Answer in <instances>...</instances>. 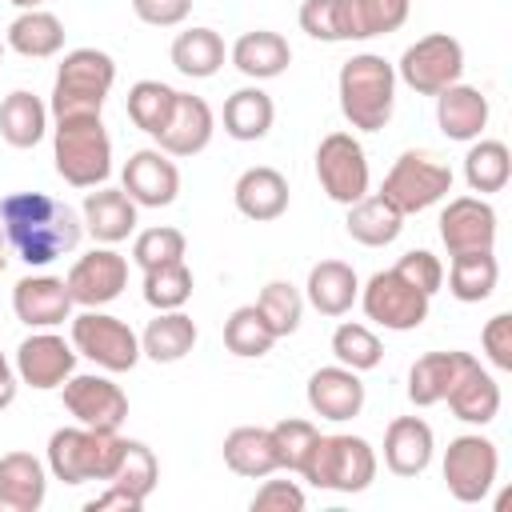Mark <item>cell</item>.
Listing matches in <instances>:
<instances>
[{"instance_id":"83f0119b","label":"cell","mask_w":512,"mask_h":512,"mask_svg":"<svg viewBox=\"0 0 512 512\" xmlns=\"http://www.w3.org/2000/svg\"><path fill=\"white\" fill-rule=\"evenodd\" d=\"M196 344V324L192 316H184L180 308H168L160 312L156 320H148V328L140 332V352L156 364H176L192 352Z\"/></svg>"},{"instance_id":"7402d4cb","label":"cell","mask_w":512,"mask_h":512,"mask_svg":"<svg viewBox=\"0 0 512 512\" xmlns=\"http://www.w3.org/2000/svg\"><path fill=\"white\" fill-rule=\"evenodd\" d=\"M436 124L448 140H472L488 124V96L472 84H448L436 92Z\"/></svg>"},{"instance_id":"44dd1931","label":"cell","mask_w":512,"mask_h":512,"mask_svg":"<svg viewBox=\"0 0 512 512\" xmlns=\"http://www.w3.org/2000/svg\"><path fill=\"white\" fill-rule=\"evenodd\" d=\"M44 492H48L44 464L32 452L0 456V508L4 512H36L44 504Z\"/></svg>"},{"instance_id":"52a82bcc","label":"cell","mask_w":512,"mask_h":512,"mask_svg":"<svg viewBox=\"0 0 512 512\" xmlns=\"http://www.w3.org/2000/svg\"><path fill=\"white\" fill-rule=\"evenodd\" d=\"M72 348L108 372H128L140 360V336L124 320L96 308L72 320Z\"/></svg>"},{"instance_id":"681fc988","label":"cell","mask_w":512,"mask_h":512,"mask_svg":"<svg viewBox=\"0 0 512 512\" xmlns=\"http://www.w3.org/2000/svg\"><path fill=\"white\" fill-rule=\"evenodd\" d=\"M392 272H400L412 288H420V292H436L440 288V280H444V268H440V260L428 252V248H412V252H404L400 260H396V268Z\"/></svg>"},{"instance_id":"c3c4849f","label":"cell","mask_w":512,"mask_h":512,"mask_svg":"<svg viewBox=\"0 0 512 512\" xmlns=\"http://www.w3.org/2000/svg\"><path fill=\"white\" fill-rule=\"evenodd\" d=\"M352 8H356L360 40H364V36L396 32V28L408 20V0H352Z\"/></svg>"},{"instance_id":"9a60e30c","label":"cell","mask_w":512,"mask_h":512,"mask_svg":"<svg viewBox=\"0 0 512 512\" xmlns=\"http://www.w3.org/2000/svg\"><path fill=\"white\" fill-rule=\"evenodd\" d=\"M440 240L448 252H480L496 240V212L480 196H456L440 212Z\"/></svg>"},{"instance_id":"d6a6232c","label":"cell","mask_w":512,"mask_h":512,"mask_svg":"<svg viewBox=\"0 0 512 512\" xmlns=\"http://www.w3.org/2000/svg\"><path fill=\"white\" fill-rule=\"evenodd\" d=\"M8 44L20 56H56L64 48V24L60 16L44 12V8H28L8 24Z\"/></svg>"},{"instance_id":"5b68a950","label":"cell","mask_w":512,"mask_h":512,"mask_svg":"<svg viewBox=\"0 0 512 512\" xmlns=\"http://www.w3.org/2000/svg\"><path fill=\"white\" fill-rule=\"evenodd\" d=\"M304 480L332 492H364L376 476V456L364 436H316L304 468Z\"/></svg>"},{"instance_id":"60d3db41","label":"cell","mask_w":512,"mask_h":512,"mask_svg":"<svg viewBox=\"0 0 512 512\" xmlns=\"http://www.w3.org/2000/svg\"><path fill=\"white\" fill-rule=\"evenodd\" d=\"M48 468L64 484L88 480V428H56L48 436Z\"/></svg>"},{"instance_id":"816d5d0a","label":"cell","mask_w":512,"mask_h":512,"mask_svg":"<svg viewBox=\"0 0 512 512\" xmlns=\"http://www.w3.org/2000/svg\"><path fill=\"white\" fill-rule=\"evenodd\" d=\"M300 508H304V492L292 480H268L252 496V512H300Z\"/></svg>"},{"instance_id":"91938a15","label":"cell","mask_w":512,"mask_h":512,"mask_svg":"<svg viewBox=\"0 0 512 512\" xmlns=\"http://www.w3.org/2000/svg\"><path fill=\"white\" fill-rule=\"evenodd\" d=\"M0 52H4V40H0Z\"/></svg>"},{"instance_id":"6f0895ef","label":"cell","mask_w":512,"mask_h":512,"mask_svg":"<svg viewBox=\"0 0 512 512\" xmlns=\"http://www.w3.org/2000/svg\"><path fill=\"white\" fill-rule=\"evenodd\" d=\"M4 264H8V240L0 236V272H4Z\"/></svg>"},{"instance_id":"30bf717a","label":"cell","mask_w":512,"mask_h":512,"mask_svg":"<svg viewBox=\"0 0 512 512\" xmlns=\"http://www.w3.org/2000/svg\"><path fill=\"white\" fill-rule=\"evenodd\" d=\"M496 444L484 436H456L444 452V484L460 504H476L488 496L496 480Z\"/></svg>"},{"instance_id":"5bb4252c","label":"cell","mask_w":512,"mask_h":512,"mask_svg":"<svg viewBox=\"0 0 512 512\" xmlns=\"http://www.w3.org/2000/svg\"><path fill=\"white\" fill-rule=\"evenodd\" d=\"M124 192L144 208H164L180 192V172L160 148H140L124 164Z\"/></svg>"},{"instance_id":"11a10c76","label":"cell","mask_w":512,"mask_h":512,"mask_svg":"<svg viewBox=\"0 0 512 512\" xmlns=\"http://www.w3.org/2000/svg\"><path fill=\"white\" fill-rule=\"evenodd\" d=\"M12 396H16V372H12V364H8L4 352H0V408H8Z\"/></svg>"},{"instance_id":"b9f144b4","label":"cell","mask_w":512,"mask_h":512,"mask_svg":"<svg viewBox=\"0 0 512 512\" xmlns=\"http://www.w3.org/2000/svg\"><path fill=\"white\" fill-rule=\"evenodd\" d=\"M188 296H192V272H188L184 260H168V264L144 268V300H148L156 312L180 308Z\"/></svg>"},{"instance_id":"d6986e66","label":"cell","mask_w":512,"mask_h":512,"mask_svg":"<svg viewBox=\"0 0 512 512\" xmlns=\"http://www.w3.org/2000/svg\"><path fill=\"white\" fill-rule=\"evenodd\" d=\"M308 404L316 416L324 420H352L364 408V384L352 368L332 364V368H316L308 376Z\"/></svg>"},{"instance_id":"f5cc1de1","label":"cell","mask_w":512,"mask_h":512,"mask_svg":"<svg viewBox=\"0 0 512 512\" xmlns=\"http://www.w3.org/2000/svg\"><path fill=\"white\" fill-rule=\"evenodd\" d=\"M132 12H136L144 24L172 28V24H180V20L192 12V0H132Z\"/></svg>"},{"instance_id":"7c38bea8","label":"cell","mask_w":512,"mask_h":512,"mask_svg":"<svg viewBox=\"0 0 512 512\" xmlns=\"http://www.w3.org/2000/svg\"><path fill=\"white\" fill-rule=\"evenodd\" d=\"M68 296L72 304H84V308H100L108 300H116L128 284V264L120 252L112 248H92L88 256H80L68 272Z\"/></svg>"},{"instance_id":"7bdbcfd3","label":"cell","mask_w":512,"mask_h":512,"mask_svg":"<svg viewBox=\"0 0 512 512\" xmlns=\"http://www.w3.org/2000/svg\"><path fill=\"white\" fill-rule=\"evenodd\" d=\"M156 480H160V464H156L152 448L140 444V440H124V456H120L116 472L108 476V484H116V488L148 500V492L156 488Z\"/></svg>"},{"instance_id":"4316f807","label":"cell","mask_w":512,"mask_h":512,"mask_svg":"<svg viewBox=\"0 0 512 512\" xmlns=\"http://www.w3.org/2000/svg\"><path fill=\"white\" fill-rule=\"evenodd\" d=\"M224 464L236 476H272L280 468L276 460V444H272V428H256V424H240L224 436Z\"/></svg>"},{"instance_id":"ffe728a7","label":"cell","mask_w":512,"mask_h":512,"mask_svg":"<svg viewBox=\"0 0 512 512\" xmlns=\"http://www.w3.org/2000/svg\"><path fill=\"white\" fill-rule=\"evenodd\" d=\"M12 308L28 328H52L68 320L72 296H68V284L56 276H24L12 288Z\"/></svg>"},{"instance_id":"9c48e42d","label":"cell","mask_w":512,"mask_h":512,"mask_svg":"<svg viewBox=\"0 0 512 512\" xmlns=\"http://www.w3.org/2000/svg\"><path fill=\"white\" fill-rule=\"evenodd\" d=\"M448 188H452V172H448L444 164L428 160L424 152H404V156L388 168V176H384V184H380V192H384L404 216H408V212H420V208H428V204H436Z\"/></svg>"},{"instance_id":"e0dca14e","label":"cell","mask_w":512,"mask_h":512,"mask_svg":"<svg viewBox=\"0 0 512 512\" xmlns=\"http://www.w3.org/2000/svg\"><path fill=\"white\" fill-rule=\"evenodd\" d=\"M76 368V352L72 344H64V336L52 332H36L16 348V372L24 384L32 388H60Z\"/></svg>"},{"instance_id":"f6af8a7d","label":"cell","mask_w":512,"mask_h":512,"mask_svg":"<svg viewBox=\"0 0 512 512\" xmlns=\"http://www.w3.org/2000/svg\"><path fill=\"white\" fill-rule=\"evenodd\" d=\"M256 308H260V316L268 320V328H272V332H276V340H280V336H292V332L300 328L304 300H300V292H296L292 284L272 280V284H264V288H260Z\"/></svg>"},{"instance_id":"7a4b0ae2","label":"cell","mask_w":512,"mask_h":512,"mask_svg":"<svg viewBox=\"0 0 512 512\" xmlns=\"http://www.w3.org/2000/svg\"><path fill=\"white\" fill-rule=\"evenodd\" d=\"M336 84H340V112L348 116L352 128L376 132L388 124L392 104H396V68L384 56L360 52L344 60Z\"/></svg>"},{"instance_id":"cb8c5ba5","label":"cell","mask_w":512,"mask_h":512,"mask_svg":"<svg viewBox=\"0 0 512 512\" xmlns=\"http://www.w3.org/2000/svg\"><path fill=\"white\" fill-rule=\"evenodd\" d=\"M232 196H236V208L248 220H276L288 208V180L276 168L256 164V168H244L240 172Z\"/></svg>"},{"instance_id":"ee69618b","label":"cell","mask_w":512,"mask_h":512,"mask_svg":"<svg viewBox=\"0 0 512 512\" xmlns=\"http://www.w3.org/2000/svg\"><path fill=\"white\" fill-rule=\"evenodd\" d=\"M332 352H336V360H340L344 368H352V372H368V368H376L380 356H384L376 332L364 328V324H352V320H344V324L332 332Z\"/></svg>"},{"instance_id":"9f6ffc18","label":"cell","mask_w":512,"mask_h":512,"mask_svg":"<svg viewBox=\"0 0 512 512\" xmlns=\"http://www.w3.org/2000/svg\"><path fill=\"white\" fill-rule=\"evenodd\" d=\"M508 504H512V492H504V496L496 500V512H508Z\"/></svg>"},{"instance_id":"db71d44e","label":"cell","mask_w":512,"mask_h":512,"mask_svg":"<svg viewBox=\"0 0 512 512\" xmlns=\"http://www.w3.org/2000/svg\"><path fill=\"white\" fill-rule=\"evenodd\" d=\"M140 508H144V500L132 496V492H124V488H116V484H108L104 496H92L84 504V512H140Z\"/></svg>"},{"instance_id":"f35d334b","label":"cell","mask_w":512,"mask_h":512,"mask_svg":"<svg viewBox=\"0 0 512 512\" xmlns=\"http://www.w3.org/2000/svg\"><path fill=\"white\" fill-rule=\"evenodd\" d=\"M508 172H512V156L504 140H480L464 156V180L472 192H500L508 184Z\"/></svg>"},{"instance_id":"74e56055","label":"cell","mask_w":512,"mask_h":512,"mask_svg":"<svg viewBox=\"0 0 512 512\" xmlns=\"http://www.w3.org/2000/svg\"><path fill=\"white\" fill-rule=\"evenodd\" d=\"M172 104H176V88H168L164 80H136L128 88V120L148 136L164 132Z\"/></svg>"},{"instance_id":"d4e9b609","label":"cell","mask_w":512,"mask_h":512,"mask_svg":"<svg viewBox=\"0 0 512 512\" xmlns=\"http://www.w3.org/2000/svg\"><path fill=\"white\" fill-rule=\"evenodd\" d=\"M80 220L96 240L116 244L136 228V200L124 188H96V192L84 196V216Z\"/></svg>"},{"instance_id":"6da1fadb","label":"cell","mask_w":512,"mask_h":512,"mask_svg":"<svg viewBox=\"0 0 512 512\" xmlns=\"http://www.w3.org/2000/svg\"><path fill=\"white\" fill-rule=\"evenodd\" d=\"M84 220L44 192H12L0 200V236L24 264H52L80 244Z\"/></svg>"},{"instance_id":"d590c367","label":"cell","mask_w":512,"mask_h":512,"mask_svg":"<svg viewBox=\"0 0 512 512\" xmlns=\"http://www.w3.org/2000/svg\"><path fill=\"white\" fill-rule=\"evenodd\" d=\"M456 360H460V352H424L408 368V400L420 408L440 404L448 396L452 376H456Z\"/></svg>"},{"instance_id":"484cf974","label":"cell","mask_w":512,"mask_h":512,"mask_svg":"<svg viewBox=\"0 0 512 512\" xmlns=\"http://www.w3.org/2000/svg\"><path fill=\"white\" fill-rule=\"evenodd\" d=\"M400 228H404V212L384 192H364L356 204H348V236L368 248L392 244Z\"/></svg>"},{"instance_id":"603a6c76","label":"cell","mask_w":512,"mask_h":512,"mask_svg":"<svg viewBox=\"0 0 512 512\" xmlns=\"http://www.w3.org/2000/svg\"><path fill=\"white\" fill-rule=\"evenodd\" d=\"M432 460V428L420 416H396L384 432V464L396 476H420Z\"/></svg>"},{"instance_id":"2e32d148","label":"cell","mask_w":512,"mask_h":512,"mask_svg":"<svg viewBox=\"0 0 512 512\" xmlns=\"http://www.w3.org/2000/svg\"><path fill=\"white\" fill-rule=\"evenodd\" d=\"M448 408L456 412V420H468V424H488L496 412H500V388L496 380L480 368L476 356L460 352L456 360V376L448 384Z\"/></svg>"},{"instance_id":"ba28073f","label":"cell","mask_w":512,"mask_h":512,"mask_svg":"<svg viewBox=\"0 0 512 512\" xmlns=\"http://www.w3.org/2000/svg\"><path fill=\"white\" fill-rule=\"evenodd\" d=\"M316 180L336 204H356L368 192V160L352 132H328L316 148Z\"/></svg>"},{"instance_id":"3957f363","label":"cell","mask_w":512,"mask_h":512,"mask_svg":"<svg viewBox=\"0 0 512 512\" xmlns=\"http://www.w3.org/2000/svg\"><path fill=\"white\" fill-rule=\"evenodd\" d=\"M52 160L56 172L72 188H96L112 172V140L104 132L100 116H64L56 120L52 136Z\"/></svg>"},{"instance_id":"f907efd6","label":"cell","mask_w":512,"mask_h":512,"mask_svg":"<svg viewBox=\"0 0 512 512\" xmlns=\"http://www.w3.org/2000/svg\"><path fill=\"white\" fill-rule=\"evenodd\" d=\"M480 340H484L488 360H492L496 368L512 372V316H508V312H496V316L484 324Z\"/></svg>"},{"instance_id":"4fadbf2b","label":"cell","mask_w":512,"mask_h":512,"mask_svg":"<svg viewBox=\"0 0 512 512\" xmlns=\"http://www.w3.org/2000/svg\"><path fill=\"white\" fill-rule=\"evenodd\" d=\"M64 408L84 428H120L128 420V396L120 392V384L104 376H68Z\"/></svg>"},{"instance_id":"bcb514c9","label":"cell","mask_w":512,"mask_h":512,"mask_svg":"<svg viewBox=\"0 0 512 512\" xmlns=\"http://www.w3.org/2000/svg\"><path fill=\"white\" fill-rule=\"evenodd\" d=\"M316 424H308V420H280V424H272V444H276V460H280V468H288V472H300L304 468V460H308V452H312V444H316Z\"/></svg>"},{"instance_id":"836d02e7","label":"cell","mask_w":512,"mask_h":512,"mask_svg":"<svg viewBox=\"0 0 512 512\" xmlns=\"http://www.w3.org/2000/svg\"><path fill=\"white\" fill-rule=\"evenodd\" d=\"M496 256L492 248H480V252H452V272H448V288L456 300L464 304H476V300H488L492 288H496Z\"/></svg>"},{"instance_id":"7dc6e473","label":"cell","mask_w":512,"mask_h":512,"mask_svg":"<svg viewBox=\"0 0 512 512\" xmlns=\"http://www.w3.org/2000/svg\"><path fill=\"white\" fill-rule=\"evenodd\" d=\"M132 260L140 268H156V264H168V260H184V232L180 228H144L132 244Z\"/></svg>"},{"instance_id":"4dcf8cb0","label":"cell","mask_w":512,"mask_h":512,"mask_svg":"<svg viewBox=\"0 0 512 512\" xmlns=\"http://www.w3.org/2000/svg\"><path fill=\"white\" fill-rule=\"evenodd\" d=\"M276 120L272 96L260 88H236L224 100V132L232 140H260Z\"/></svg>"},{"instance_id":"f1b7e54d","label":"cell","mask_w":512,"mask_h":512,"mask_svg":"<svg viewBox=\"0 0 512 512\" xmlns=\"http://www.w3.org/2000/svg\"><path fill=\"white\" fill-rule=\"evenodd\" d=\"M292 60V48L280 32H268V28H256V32H244L236 44H232V64L252 76V80H268V76H280Z\"/></svg>"},{"instance_id":"ab89813d","label":"cell","mask_w":512,"mask_h":512,"mask_svg":"<svg viewBox=\"0 0 512 512\" xmlns=\"http://www.w3.org/2000/svg\"><path fill=\"white\" fill-rule=\"evenodd\" d=\"M272 344H276V332L268 328V320L260 316L256 304H240L224 320V348L232 356H264Z\"/></svg>"},{"instance_id":"8fae6325","label":"cell","mask_w":512,"mask_h":512,"mask_svg":"<svg viewBox=\"0 0 512 512\" xmlns=\"http://www.w3.org/2000/svg\"><path fill=\"white\" fill-rule=\"evenodd\" d=\"M364 312L368 320L392 328V332H408L416 324H424L428 316V292L412 288L400 272H376L368 284H364Z\"/></svg>"},{"instance_id":"277c9868","label":"cell","mask_w":512,"mask_h":512,"mask_svg":"<svg viewBox=\"0 0 512 512\" xmlns=\"http://www.w3.org/2000/svg\"><path fill=\"white\" fill-rule=\"evenodd\" d=\"M116 80V64L108 52L100 48H72L60 68H56V84H52V116H100L108 92Z\"/></svg>"},{"instance_id":"f546056e","label":"cell","mask_w":512,"mask_h":512,"mask_svg":"<svg viewBox=\"0 0 512 512\" xmlns=\"http://www.w3.org/2000/svg\"><path fill=\"white\" fill-rule=\"evenodd\" d=\"M356 292H360L356 272L344 260H320V264H312V272H308V300H312L316 312L344 316L352 308Z\"/></svg>"},{"instance_id":"ac0fdd59","label":"cell","mask_w":512,"mask_h":512,"mask_svg":"<svg viewBox=\"0 0 512 512\" xmlns=\"http://www.w3.org/2000/svg\"><path fill=\"white\" fill-rule=\"evenodd\" d=\"M156 140H160V152H168V156H196L212 140V108H208V100L192 96V92H176L172 116H168V124H164V132Z\"/></svg>"},{"instance_id":"1f68e13d","label":"cell","mask_w":512,"mask_h":512,"mask_svg":"<svg viewBox=\"0 0 512 512\" xmlns=\"http://www.w3.org/2000/svg\"><path fill=\"white\" fill-rule=\"evenodd\" d=\"M48 128V108L40 104V96L16 88L4 96L0 104V136L12 144V148H32Z\"/></svg>"},{"instance_id":"8992f818","label":"cell","mask_w":512,"mask_h":512,"mask_svg":"<svg viewBox=\"0 0 512 512\" xmlns=\"http://www.w3.org/2000/svg\"><path fill=\"white\" fill-rule=\"evenodd\" d=\"M396 72H400V80H404L412 92L436 96V92H444L448 84L460 80V72H464V48H460V40L448 36V32H428V36H420L412 48H404Z\"/></svg>"},{"instance_id":"8d00e7d4","label":"cell","mask_w":512,"mask_h":512,"mask_svg":"<svg viewBox=\"0 0 512 512\" xmlns=\"http://www.w3.org/2000/svg\"><path fill=\"white\" fill-rule=\"evenodd\" d=\"M172 64L184 72V76H212L220 64H224V40L212 32V28H188L172 40Z\"/></svg>"},{"instance_id":"e575fe53","label":"cell","mask_w":512,"mask_h":512,"mask_svg":"<svg viewBox=\"0 0 512 512\" xmlns=\"http://www.w3.org/2000/svg\"><path fill=\"white\" fill-rule=\"evenodd\" d=\"M300 28L312 40H328V44H336V40H360L352 0H304L300 4Z\"/></svg>"},{"instance_id":"680465c9","label":"cell","mask_w":512,"mask_h":512,"mask_svg":"<svg viewBox=\"0 0 512 512\" xmlns=\"http://www.w3.org/2000/svg\"><path fill=\"white\" fill-rule=\"evenodd\" d=\"M12 4H20V8H36L40 0H12Z\"/></svg>"}]
</instances>
